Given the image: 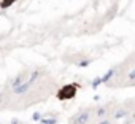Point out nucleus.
Returning <instances> with one entry per match:
<instances>
[{"instance_id": "nucleus-1", "label": "nucleus", "mask_w": 135, "mask_h": 124, "mask_svg": "<svg viewBox=\"0 0 135 124\" xmlns=\"http://www.w3.org/2000/svg\"><path fill=\"white\" fill-rule=\"evenodd\" d=\"M76 91H78V86L75 83L64 84V88H60L59 92H57V99L59 100H70L76 96Z\"/></svg>"}, {"instance_id": "nucleus-2", "label": "nucleus", "mask_w": 135, "mask_h": 124, "mask_svg": "<svg viewBox=\"0 0 135 124\" xmlns=\"http://www.w3.org/2000/svg\"><path fill=\"white\" fill-rule=\"evenodd\" d=\"M89 116H91L89 110H81V111H78V113L70 119V122H72V124H86V122L89 121Z\"/></svg>"}, {"instance_id": "nucleus-3", "label": "nucleus", "mask_w": 135, "mask_h": 124, "mask_svg": "<svg viewBox=\"0 0 135 124\" xmlns=\"http://www.w3.org/2000/svg\"><path fill=\"white\" fill-rule=\"evenodd\" d=\"M30 86H32V83H29V80H27L26 83H22V84H19V86H16V88H11V91H13L15 96H24V94L29 92Z\"/></svg>"}, {"instance_id": "nucleus-4", "label": "nucleus", "mask_w": 135, "mask_h": 124, "mask_svg": "<svg viewBox=\"0 0 135 124\" xmlns=\"http://www.w3.org/2000/svg\"><path fill=\"white\" fill-rule=\"evenodd\" d=\"M29 80V73L27 72H21V73H18L13 80H11V88H16V86H19V84H22V83H26Z\"/></svg>"}, {"instance_id": "nucleus-5", "label": "nucleus", "mask_w": 135, "mask_h": 124, "mask_svg": "<svg viewBox=\"0 0 135 124\" xmlns=\"http://www.w3.org/2000/svg\"><path fill=\"white\" fill-rule=\"evenodd\" d=\"M114 75H116V69H110V70H107V72L102 75V81H103V84H105V83H108Z\"/></svg>"}, {"instance_id": "nucleus-6", "label": "nucleus", "mask_w": 135, "mask_h": 124, "mask_svg": "<svg viewBox=\"0 0 135 124\" xmlns=\"http://www.w3.org/2000/svg\"><path fill=\"white\" fill-rule=\"evenodd\" d=\"M38 124H57V118L56 116H48V118H43Z\"/></svg>"}, {"instance_id": "nucleus-7", "label": "nucleus", "mask_w": 135, "mask_h": 124, "mask_svg": "<svg viewBox=\"0 0 135 124\" xmlns=\"http://www.w3.org/2000/svg\"><path fill=\"white\" fill-rule=\"evenodd\" d=\"M100 84H103V81H102V77H97V78H94V80H92V83H91L92 89H97Z\"/></svg>"}, {"instance_id": "nucleus-8", "label": "nucleus", "mask_w": 135, "mask_h": 124, "mask_svg": "<svg viewBox=\"0 0 135 124\" xmlns=\"http://www.w3.org/2000/svg\"><path fill=\"white\" fill-rule=\"evenodd\" d=\"M43 119V115L40 113V111H35L33 115H32V121H35V122H40Z\"/></svg>"}, {"instance_id": "nucleus-9", "label": "nucleus", "mask_w": 135, "mask_h": 124, "mask_svg": "<svg viewBox=\"0 0 135 124\" xmlns=\"http://www.w3.org/2000/svg\"><path fill=\"white\" fill-rule=\"evenodd\" d=\"M124 116H127V110H119L118 113H114V119H121Z\"/></svg>"}, {"instance_id": "nucleus-10", "label": "nucleus", "mask_w": 135, "mask_h": 124, "mask_svg": "<svg viewBox=\"0 0 135 124\" xmlns=\"http://www.w3.org/2000/svg\"><path fill=\"white\" fill-rule=\"evenodd\" d=\"M89 64H91V59H83V60H80L78 62V67H89Z\"/></svg>"}, {"instance_id": "nucleus-11", "label": "nucleus", "mask_w": 135, "mask_h": 124, "mask_svg": "<svg viewBox=\"0 0 135 124\" xmlns=\"http://www.w3.org/2000/svg\"><path fill=\"white\" fill-rule=\"evenodd\" d=\"M16 2V0H3V2H2V8H8L11 3H15Z\"/></svg>"}, {"instance_id": "nucleus-12", "label": "nucleus", "mask_w": 135, "mask_h": 124, "mask_svg": "<svg viewBox=\"0 0 135 124\" xmlns=\"http://www.w3.org/2000/svg\"><path fill=\"white\" fill-rule=\"evenodd\" d=\"M127 78H129L130 81H133V80H135V70H132V72H130V73L127 75Z\"/></svg>"}, {"instance_id": "nucleus-13", "label": "nucleus", "mask_w": 135, "mask_h": 124, "mask_svg": "<svg viewBox=\"0 0 135 124\" xmlns=\"http://www.w3.org/2000/svg\"><path fill=\"white\" fill-rule=\"evenodd\" d=\"M105 113H107V111H105L103 108H100V110L97 111V115H99V116H105Z\"/></svg>"}, {"instance_id": "nucleus-14", "label": "nucleus", "mask_w": 135, "mask_h": 124, "mask_svg": "<svg viewBox=\"0 0 135 124\" xmlns=\"http://www.w3.org/2000/svg\"><path fill=\"white\" fill-rule=\"evenodd\" d=\"M99 124H111V121H108V119H102Z\"/></svg>"}, {"instance_id": "nucleus-15", "label": "nucleus", "mask_w": 135, "mask_h": 124, "mask_svg": "<svg viewBox=\"0 0 135 124\" xmlns=\"http://www.w3.org/2000/svg\"><path fill=\"white\" fill-rule=\"evenodd\" d=\"M11 124H21V122H19L18 119H13V121H11Z\"/></svg>"}]
</instances>
